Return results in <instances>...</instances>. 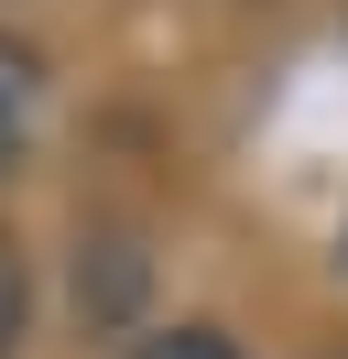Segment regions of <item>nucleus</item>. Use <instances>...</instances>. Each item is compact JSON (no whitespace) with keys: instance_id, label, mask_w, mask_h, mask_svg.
I'll use <instances>...</instances> for the list:
<instances>
[{"instance_id":"f257e3e1","label":"nucleus","mask_w":348,"mask_h":359,"mask_svg":"<svg viewBox=\"0 0 348 359\" xmlns=\"http://www.w3.org/2000/svg\"><path fill=\"white\" fill-rule=\"evenodd\" d=\"M33 142H44V44L0 22V185L33 163Z\"/></svg>"},{"instance_id":"f03ea898","label":"nucleus","mask_w":348,"mask_h":359,"mask_svg":"<svg viewBox=\"0 0 348 359\" xmlns=\"http://www.w3.org/2000/svg\"><path fill=\"white\" fill-rule=\"evenodd\" d=\"M130 359H250L229 327H207V316H185V327H152V337H130Z\"/></svg>"},{"instance_id":"7ed1b4c3","label":"nucleus","mask_w":348,"mask_h":359,"mask_svg":"<svg viewBox=\"0 0 348 359\" xmlns=\"http://www.w3.org/2000/svg\"><path fill=\"white\" fill-rule=\"evenodd\" d=\"M33 337V262H22V240L0 229V359Z\"/></svg>"},{"instance_id":"20e7f679","label":"nucleus","mask_w":348,"mask_h":359,"mask_svg":"<svg viewBox=\"0 0 348 359\" xmlns=\"http://www.w3.org/2000/svg\"><path fill=\"white\" fill-rule=\"evenodd\" d=\"M337 272H348V218H337Z\"/></svg>"}]
</instances>
